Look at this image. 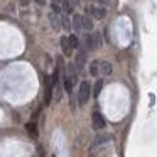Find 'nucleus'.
I'll list each match as a JSON object with an SVG mask.
<instances>
[{
  "label": "nucleus",
  "instance_id": "f257e3e1",
  "mask_svg": "<svg viewBox=\"0 0 157 157\" xmlns=\"http://www.w3.org/2000/svg\"><path fill=\"white\" fill-rule=\"evenodd\" d=\"M83 46H85V51L90 49V51H95L101 46V34H93V36H85V41H83Z\"/></svg>",
  "mask_w": 157,
  "mask_h": 157
},
{
  "label": "nucleus",
  "instance_id": "f03ea898",
  "mask_svg": "<svg viewBox=\"0 0 157 157\" xmlns=\"http://www.w3.org/2000/svg\"><path fill=\"white\" fill-rule=\"evenodd\" d=\"M90 96H91V85H90V81H81L79 90H78V101H79V105H85V103L90 100Z\"/></svg>",
  "mask_w": 157,
  "mask_h": 157
},
{
  "label": "nucleus",
  "instance_id": "7ed1b4c3",
  "mask_svg": "<svg viewBox=\"0 0 157 157\" xmlns=\"http://www.w3.org/2000/svg\"><path fill=\"white\" fill-rule=\"evenodd\" d=\"M88 14H91L95 19L101 21V19H105V15H106V9L103 7V4H96V5L88 7Z\"/></svg>",
  "mask_w": 157,
  "mask_h": 157
},
{
  "label": "nucleus",
  "instance_id": "20e7f679",
  "mask_svg": "<svg viewBox=\"0 0 157 157\" xmlns=\"http://www.w3.org/2000/svg\"><path fill=\"white\" fill-rule=\"evenodd\" d=\"M85 63H86V51H85V48H79V51L76 52V59H75L76 71H81L85 68Z\"/></svg>",
  "mask_w": 157,
  "mask_h": 157
},
{
  "label": "nucleus",
  "instance_id": "39448f33",
  "mask_svg": "<svg viewBox=\"0 0 157 157\" xmlns=\"http://www.w3.org/2000/svg\"><path fill=\"white\" fill-rule=\"evenodd\" d=\"M91 120H93V128H95V130H103L106 127V122H105V118H103V115H101V113H98V112L93 113Z\"/></svg>",
  "mask_w": 157,
  "mask_h": 157
},
{
  "label": "nucleus",
  "instance_id": "423d86ee",
  "mask_svg": "<svg viewBox=\"0 0 157 157\" xmlns=\"http://www.w3.org/2000/svg\"><path fill=\"white\" fill-rule=\"evenodd\" d=\"M112 75V64L108 61H101V66H100V76H108Z\"/></svg>",
  "mask_w": 157,
  "mask_h": 157
},
{
  "label": "nucleus",
  "instance_id": "0eeeda50",
  "mask_svg": "<svg viewBox=\"0 0 157 157\" xmlns=\"http://www.w3.org/2000/svg\"><path fill=\"white\" fill-rule=\"evenodd\" d=\"M100 66H101V61H98V59L91 61V64H90V73H91V76H100Z\"/></svg>",
  "mask_w": 157,
  "mask_h": 157
},
{
  "label": "nucleus",
  "instance_id": "6e6552de",
  "mask_svg": "<svg viewBox=\"0 0 157 157\" xmlns=\"http://www.w3.org/2000/svg\"><path fill=\"white\" fill-rule=\"evenodd\" d=\"M49 21H51V25H52L54 29H59V27H61V24H59V22H61V15H59V14L51 12V14H49Z\"/></svg>",
  "mask_w": 157,
  "mask_h": 157
},
{
  "label": "nucleus",
  "instance_id": "1a4fd4ad",
  "mask_svg": "<svg viewBox=\"0 0 157 157\" xmlns=\"http://www.w3.org/2000/svg\"><path fill=\"white\" fill-rule=\"evenodd\" d=\"M25 130H27V133H29L31 137H34V139H37L39 132H37V125H36L34 122H29L27 125H25Z\"/></svg>",
  "mask_w": 157,
  "mask_h": 157
},
{
  "label": "nucleus",
  "instance_id": "9d476101",
  "mask_svg": "<svg viewBox=\"0 0 157 157\" xmlns=\"http://www.w3.org/2000/svg\"><path fill=\"white\" fill-rule=\"evenodd\" d=\"M61 48H63L64 56H71V46H69V41H68L66 36H63V37H61Z\"/></svg>",
  "mask_w": 157,
  "mask_h": 157
},
{
  "label": "nucleus",
  "instance_id": "9b49d317",
  "mask_svg": "<svg viewBox=\"0 0 157 157\" xmlns=\"http://www.w3.org/2000/svg\"><path fill=\"white\" fill-rule=\"evenodd\" d=\"M81 27H83V31H91V29H93L91 19L86 17V15H81Z\"/></svg>",
  "mask_w": 157,
  "mask_h": 157
},
{
  "label": "nucleus",
  "instance_id": "f8f14e48",
  "mask_svg": "<svg viewBox=\"0 0 157 157\" xmlns=\"http://www.w3.org/2000/svg\"><path fill=\"white\" fill-rule=\"evenodd\" d=\"M73 27H75L76 32H81L83 31V27H81V15H79V14L73 15Z\"/></svg>",
  "mask_w": 157,
  "mask_h": 157
},
{
  "label": "nucleus",
  "instance_id": "ddd939ff",
  "mask_svg": "<svg viewBox=\"0 0 157 157\" xmlns=\"http://www.w3.org/2000/svg\"><path fill=\"white\" fill-rule=\"evenodd\" d=\"M61 27L66 29V31H69V29H71V21H69V17L66 14L61 15Z\"/></svg>",
  "mask_w": 157,
  "mask_h": 157
},
{
  "label": "nucleus",
  "instance_id": "4468645a",
  "mask_svg": "<svg viewBox=\"0 0 157 157\" xmlns=\"http://www.w3.org/2000/svg\"><path fill=\"white\" fill-rule=\"evenodd\" d=\"M68 41H69V46H71V49H75V48H78V46H79V41H78V37H76V36H69Z\"/></svg>",
  "mask_w": 157,
  "mask_h": 157
},
{
  "label": "nucleus",
  "instance_id": "2eb2a0df",
  "mask_svg": "<svg viewBox=\"0 0 157 157\" xmlns=\"http://www.w3.org/2000/svg\"><path fill=\"white\" fill-rule=\"evenodd\" d=\"M101 88H103V81H96L95 90H93V96H98L100 91H101Z\"/></svg>",
  "mask_w": 157,
  "mask_h": 157
},
{
  "label": "nucleus",
  "instance_id": "dca6fc26",
  "mask_svg": "<svg viewBox=\"0 0 157 157\" xmlns=\"http://www.w3.org/2000/svg\"><path fill=\"white\" fill-rule=\"evenodd\" d=\"M112 137L110 135H100V137H96V140H95V145H100L101 142H106V140H110Z\"/></svg>",
  "mask_w": 157,
  "mask_h": 157
},
{
  "label": "nucleus",
  "instance_id": "f3484780",
  "mask_svg": "<svg viewBox=\"0 0 157 157\" xmlns=\"http://www.w3.org/2000/svg\"><path fill=\"white\" fill-rule=\"evenodd\" d=\"M32 157H37V155H32Z\"/></svg>",
  "mask_w": 157,
  "mask_h": 157
}]
</instances>
